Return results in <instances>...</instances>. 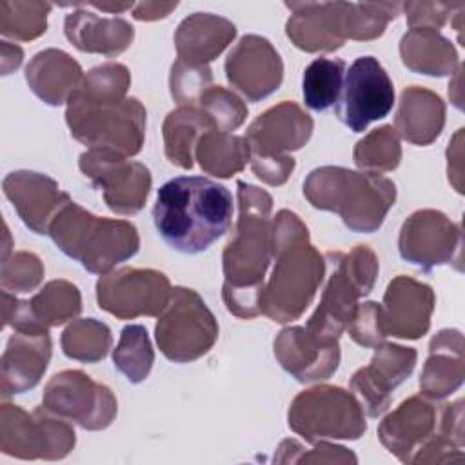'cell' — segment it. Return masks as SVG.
Wrapping results in <instances>:
<instances>
[{"instance_id":"obj_15","label":"cell","mask_w":465,"mask_h":465,"mask_svg":"<svg viewBox=\"0 0 465 465\" xmlns=\"http://www.w3.org/2000/svg\"><path fill=\"white\" fill-rule=\"evenodd\" d=\"M398 251L405 262L423 271L449 263H456L461 271V225L436 209L414 211L400 229Z\"/></svg>"},{"instance_id":"obj_44","label":"cell","mask_w":465,"mask_h":465,"mask_svg":"<svg viewBox=\"0 0 465 465\" xmlns=\"http://www.w3.org/2000/svg\"><path fill=\"white\" fill-rule=\"evenodd\" d=\"M349 336L361 347H378L387 334L381 320V305L376 302L358 303L349 325Z\"/></svg>"},{"instance_id":"obj_30","label":"cell","mask_w":465,"mask_h":465,"mask_svg":"<svg viewBox=\"0 0 465 465\" xmlns=\"http://www.w3.org/2000/svg\"><path fill=\"white\" fill-rule=\"evenodd\" d=\"M445 125V104L430 89L411 85L403 89L394 118L398 136L414 145L432 143Z\"/></svg>"},{"instance_id":"obj_14","label":"cell","mask_w":465,"mask_h":465,"mask_svg":"<svg viewBox=\"0 0 465 465\" xmlns=\"http://www.w3.org/2000/svg\"><path fill=\"white\" fill-rule=\"evenodd\" d=\"M394 105V85L374 56L356 58L345 71L334 105L336 116L352 133H363L371 122L385 118Z\"/></svg>"},{"instance_id":"obj_35","label":"cell","mask_w":465,"mask_h":465,"mask_svg":"<svg viewBox=\"0 0 465 465\" xmlns=\"http://www.w3.org/2000/svg\"><path fill=\"white\" fill-rule=\"evenodd\" d=\"M60 343L67 358L84 363H96L107 356L113 345V336L104 322L94 318H78L65 327Z\"/></svg>"},{"instance_id":"obj_24","label":"cell","mask_w":465,"mask_h":465,"mask_svg":"<svg viewBox=\"0 0 465 465\" xmlns=\"http://www.w3.org/2000/svg\"><path fill=\"white\" fill-rule=\"evenodd\" d=\"M438 412L423 394L411 396L383 418L378 438L401 463H411L418 449L436 432Z\"/></svg>"},{"instance_id":"obj_7","label":"cell","mask_w":465,"mask_h":465,"mask_svg":"<svg viewBox=\"0 0 465 465\" xmlns=\"http://www.w3.org/2000/svg\"><path fill=\"white\" fill-rule=\"evenodd\" d=\"M272 258L276 263L263 283L260 307L272 322L289 323L311 305L325 276V258L309 240L285 245Z\"/></svg>"},{"instance_id":"obj_48","label":"cell","mask_w":465,"mask_h":465,"mask_svg":"<svg viewBox=\"0 0 465 465\" xmlns=\"http://www.w3.org/2000/svg\"><path fill=\"white\" fill-rule=\"evenodd\" d=\"M461 138H463V129H458L452 142L447 147V173H449V182L454 185V189L461 194L463 193V185H461V173H463V165H461Z\"/></svg>"},{"instance_id":"obj_19","label":"cell","mask_w":465,"mask_h":465,"mask_svg":"<svg viewBox=\"0 0 465 465\" xmlns=\"http://www.w3.org/2000/svg\"><path fill=\"white\" fill-rule=\"evenodd\" d=\"M436 296L430 285L411 276H396L385 289L381 320L387 336L418 340L427 334Z\"/></svg>"},{"instance_id":"obj_10","label":"cell","mask_w":465,"mask_h":465,"mask_svg":"<svg viewBox=\"0 0 465 465\" xmlns=\"http://www.w3.org/2000/svg\"><path fill=\"white\" fill-rule=\"evenodd\" d=\"M76 443L67 420L44 405L33 412L4 400L0 407V450L20 460H62Z\"/></svg>"},{"instance_id":"obj_43","label":"cell","mask_w":465,"mask_h":465,"mask_svg":"<svg viewBox=\"0 0 465 465\" xmlns=\"http://www.w3.org/2000/svg\"><path fill=\"white\" fill-rule=\"evenodd\" d=\"M44 280L42 260L29 251H18L2 260L0 285L13 294L29 292L36 289Z\"/></svg>"},{"instance_id":"obj_20","label":"cell","mask_w":465,"mask_h":465,"mask_svg":"<svg viewBox=\"0 0 465 465\" xmlns=\"http://www.w3.org/2000/svg\"><path fill=\"white\" fill-rule=\"evenodd\" d=\"M2 189L24 225L36 234H49L51 222L71 202L51 176L36 171L9 173Z\"/></svg>"},{"instance_id":"obj_36","label":"cell","mask_w":465,"mask_h":465,"mask_svg":"<svg viewBox=\"0 0 465 465\" xmlns=\"http://www.w3.org/2000/svg\"><path fill=\"white\" fill-rule=\"evenodd\" d=\"M114 367L131 381L142 383L154 363V351L143 325H125L113 351Z\"/></svg>"},{"instance_id":"obj_49","label":"cell","mask_w":465,"mask_h":465,"mask_svg":"<svg viewBox=\"0 0 465 465\" xmlns=\"http://www.w3.org/2000/svg\"><path fill=\"white\" fill-rule=\"evenodd\" d=\"M178 7V2H140L133 7V18L142 22H153L165 18Z\"/></svg>"},{"instance_id":"obj_38","label":"cell","mask_w":465,"mask_h":465,"mask_svg":"<svg viewBox=\"0 0 465 465\" xmlns=\"http://www.w3.org/2000/svg\"><path fill=\"white\" fill-rule=\"evenodd\" d=\"M49 2H20L4 0L0 4V33L7 38L29 42L47 29Z\"/></svg>"},{"instance_id":"obj_18","label":"cell","mask_w":465,"mask_h":465,"mask_svg":"<svg viewBox=\"0 0 465 465\" xmlns=\"http://www.w3.org/2000/svg\"><path fill=\"white\" fill-rule=\"evenodd\" d=\"M225 76L249 102H260L282 85L283 62L265 36L245 35L225 58Z\"/></svg>"},{"instance_id":"obj_37","label":"cell","mask_w":465,"mask_h":465,"mask_svg":"<svg viewBox=\"0 0 465 465\" xmlns=\"http://www.w3.org/2000/svg\"><path fill=\"white\" fill-rule=\"evenodd\" d=\"M352 160L361 171L389 173L401 162L400 136L392 125H381L365 134L352 151Z\"/></svg>"},{"instance_id":"obj_5","label":"cell","mask_w":465,"mask_h":465,"mask_svg":"<svg viewBox=\"0 0 465 465\" xmlns=\"http://www.w3.org/2000/svg\"><path fill=\"white\" fill-rule=\"evenodd\" d=\"M323 258L327 283L305 329L322 340L338 341L358 307V300L374 289L380 263L369 245H356L351 252L329 251Z\"/></svg>"},{"instance_id":"obj_50","label":"cell","mask_w":465,"mask_h":465,"mask_svg":"<svg viewBox=\"0 0 465 465\" xmlns=\"http://www.w3.org/2000/svg\"><path fill=\"white\" fill-rule=\"evenodd\" d=\"M0 47H2V74H9L20 67L24 51L16 44H9L5 40L0 42Z\"/></svg>"},{"instance_id":"obj_28","label":"cell","mask_w":465,"mask_h":465,"mask_svg":"<svg viewBox=\"0 0 465 465\" xmlns=\"http://www.w3.org/2000/svg\"><path fill=\"white\" fill-rule=\"evenodd\" d=\"M236 36V25L213 13H193L185 16L176 33L174 47L180 60L191 65H207Z\"/></svg>"},{"instance_id":"obj_23","label":"cell","mask_w":465,"mask_h":465,"mask_svg":"<svg viewBox=\"0 0 465 465\" xmlns=\"http://www.w3.org/2000/svg\"><path fill=\"white\" fill-rule=\"evenodd\" d=\"M347 2H285L291 16L287 38L305 53H331L345 44L343 15Z\"/></svg>"},{"instance_id":"obj_51","label":"cell","mask_w":465,"mask_h":465,"mask_svg":"<svg viewBox=\"0 0 465 465\" xmlns=\"http://www.w3.org/2000/svg\"><path fill=\"white\" fill-rule=\"evenodd\" d=\"M85 7H94V9H100V11H107V13H124L127 9H133L134 7V2H113V4H107V2H89L85 4Z\"/></svg>"},{"instance_id":"obj_16","label":"cell","mask_w":465,"mask_h":465,"mask_svg":"<svg viewBox=\"0 0 465 465\" xmlns=\"http://www.w3.org/2000/svg\"><path fill=\"white\" fill-rule=\"evenodd\" d=\"M82 311V296L74 283L67 280L47 282L33 298L18 300L2 289V327L22 332H49Z\"/></svg>"},{"instance_id":"obj_25","label":"cell","mask_w":465,"mask_h":465,"mask_svg":"<svg viewBox=\"0 0 465 465\" xmlns=\"http://www.w3.org/2000/svg\"><path fill=\"white\" fill-rule=\"evenodd\" d=\"M51 360L49 332L15 331L2 354L0 392L2 398L22 394L35 389Z\"/></svg>"},{"instance_id":"obj_47","label":"cell","mask_w":465,"mask_h":465,"mask_svg":"<svg viewBox=\"0 0 465 465\" xmlns=\"http://www.w3.org/2000/svg\"><path fill=\"white\" fill-rule=\"evenodd\" d=\"M438 434L452 445L463 449V400L441 405L438 412Z\"/></svg>"},{"instance_id":"obj_11","label":"cell","mask_w":465,"mask_h":465,"mask_svg":"<svg viewBox=\"0 0 465 465\" xmlns=\"http://www.w3.org/2000/svg\"><path fill=\"white\" fill-rule=\"evenodd\" d=\"M42 405L85 430L109 427L118 412L116 398L107 385L73 369L54 374L45 383Z\"/></svg>"},{"instance_id":"obj_13","label":"cell","mask_w":465,"mask_h":465,"mask_svg":"<svg viewBox=\"0 0 465 465\" xmlns=\"http://www.w3.org/2000/svg\"><path fill=\"white\" fill-rule=\"evenodd\" d=\"M78 167L104 202L116 214H136L145 205L153 178L151 171L124 154L105 149H87L78 158Z\"/></svg>"},{"instance_id":"obj_2","label":"cell","mask_w":465,"mask_h":465,"mask_svg":"<svg viewBox=\"0 0 465 465\" xmlns=\"http://www.w3.org/2000/svg\"><path fill=\"white\" fill-rule=\"evenodd\" d=\"M231 191L205 176H176L156 194L153 222L162 240L183 254H200L232 223Z\"/></svg>"},{"instance_id":"obj_33","label":"cell","mask_w":465,"mask_h":465,"mask_svg":"<svg viewBox=\"0 0 465 465\" xmlns=\"http://www.w3.org/2000/svg\"><path fill=\"white\" fill-rule=\"evenodd\" d=\"M194 158L207 174L231 178L243 171L251 160V147L245 136L213 129L200 136L194 147Z\"/></svg>"},{"instance_id":"obj_40","label":"cell","mask_w":465,"mask_h":465,"mask_svg":"<svg viewBox=\"0 0 465 465\" xmlns=\"http://www.w3.org/2000/svg\"><path fill=\"white\" fill-rule=\"evenodd\" d=\"M202 107L214 122L216 131L231 133L238 129L247 118V105L232 91L222 85H211L200 98Z\"/></svg>"},{"instance_id":"obj_42","label":"cell","mask_w":465,"mask_h":465,"mask_svg":"<svg viewBox=\"0 0 465 465\" xmlns=\"http://www.w3.org/2000/svg\"><path fill=\"white\" fill-rule=\"evenodd\" d=\"M358 458L351 449L332 445L327 440L312 443V449H303L296 440H283L274 454V463H356Z\"/></svg>"},{"instance_id":"obj_41","label":"cell","mask_w":465,"mask_h":465,"mask_svg":"<svg viewBox=\"0 0 465 465\" xmlns=\"http://www.w3.org/2000/svg\"><path fill=\"white\" fill-rule=\"evenodd\" d=\"M213 85L209 65H191L180 58L171 65L169 89L178 105H198L202 94Z\"/></svg>"},{"instance_id":"obj_31","label":"cell","mask_w":465,"mask_h":465,"mask_svg":"<svg viewBox=\"0 0 465 465\" xmlns=\"http://www.w3.org/2000/svg\"><path fill=\"white\" fill-rule=\"evenodd\" d=\"M400 56L407 69L427 76L454 74L460 65L452 42L436 29H409L400 40Z\"/></svg>"},{"instance_id":"obj_29","label":"cell","mask_w":465,"mask_h":465,"mask_svg":"<svg viewBox=\"0 0 465 465\" xmlns=\"http://www.w3.org/2000/svg\"><path fill=\"white\" fill-rule=\"evenodd\" d=\"M84 78L80 64L62 49H44L36 53L25 67L29 89L47 105H62Z\"/></svg>"},{"instance_id":"obj_22","label":"cell","mask_w":465,"mask_h":465,"mask_svg":"<svg viewBox=\"0 0 465 465\" xmlns=\"http://www.w3.org/2000/svg\"><path fill=\"white\" fill-rule=\"evenodd\" d=\"M274 356L282 369L300 383L327 380L340 363L338 341L314 336L305 327H285L274 340Z\"/></svg>"},{"instance_id":"obj_17","label":"cell","mask_w":465,"mask_h":465,"mask_svg":"<svg viewBox=\"0 0 465 465\" xmlns=\"http://www.w3.org/2000/svg\"><path fill=\"white\" fill-rule=\"evenodd\" d=\"M416 358V349L383 341L376 347L369 365L352 374L351 392L367 416L378 418L389 409L392 391L411 376Z\"/></svg>"},{"instance_id":"obj_4","label":"cell","mask_w":465,"mask_h":465,"mask_svg":"<svg viewBox=\"0 0 465 465\" xmlns=\"http://www.w3.org/2000/svg\"><path fill=\"white\" fill-rule=\"evenodd\" d=\"M56 247L93 274H107L140 249L136 227L127 220L100 218L73 200L49 225Z\"/></svg>"},{"instance_id":"obj_32","label":"cell","mask_w":465,"mask_h":465,"mask_svg":"<svg viewBox=\"0 0 465 465\" xmlns=\"http://www.w3.org/2000/svg\"><path fill=\"white\" fill-rule=\"evenodd\" d=\"M216 129L211 116L198 105H178L163 120V149L167 160L182 169L193 167V151L202 134Z\"/></svg>"},{"instance_id":"obj_8","label":"cell","mask_w":465,"mask_h":465,"mask_svg":"<svg viewBox=\"0 0 465 465\" xmlns=\"http://www.w3.org/2000/svg\"><path fill=\"white\" fill-rule=\"evenodd\" d=\"M289 427L311 445L322 440H358L367 430L356 396L336 385L302 391L289 407Z\"/></svg>"},{"instance_id":"obj_6","label":"cell","mask_w":465,"mask_h":465,"mask_svg":"<svg viewBox=\"0 0 465 465\" xmlns=\"http://www.w3.org/2000/svg\"><path fill=\"white\" fill-rule=\"evenodd\" d=\"M65 122L71 136L89 149H105L129 158L143 147L147 111L134 96L93 100L71 93Z\"/></svg>"},{"instance_id":"obj_3","label":"cell","mask_w":465,"mask_h":465,"mask_svg":"<svg viewBox=\"0 0 465 465\" xmlns=\"http://www.w3.org/2000/svg\"><path fill=\"white\" fill-rule=\"evenodd\" d=\"M303 196L314 209L340 214L347 229L374 232L396 202V185L380 173L323 165L309 173Z\"/></svg>"},{"instance_id":"obj_1","label":"cell","mask_w":465,"mask_h":465,"mask_svg":"<svg viewBox=\"0 0 465 465\" xmlns=\"http://www.w3.org/2000/svg\"><path fill=\"white\" fill-rule=\"evenodd\" d=\"M238 187V222L234 236L223 249L222 298L229 312L238 318L262 314L260 296L263 278L272 260L271 252V209L272 196L242 180Z\"/></svg>"},{"instance_id":"obj_39","label":"cell","mask_w":465,"mask_h":465,"mask_svg":"<svg viewBox=\"0 0 465 465\" xmlns=\"http://www.w3.org/2000/svg\"><path fill=\"white\" fill-rule=\"evenodd\" d=\"M401 11V4L398 2H363L345 4L343 15V29L345 38L351 40H374L383 35L387 24L394 20Z\"/></svg>"},{"instance_id":"obj_21","label":"cell","mask_w":465,"mask_h":465,"mask_svg":"<svg viewBox=\"0 0 465 465\" xmlns=\"http://www.w3.org/2000/svg\"><path fill=\"white\" fill-rule=\"evenodd\" d=\"M312 129V118L296 102L283 100L256 116L245 133V140L251 154L280 156L302 149Z\"/></svg>"},{"instance_id":"obj_26","label":"cell","mask_w":465,"mask_h":465,"mask_svg":"<svg viewBox=\"0 0 465 465\" xmlns=\"http://www.w3.org/2000/svg\"><path fill=\"white\" fill-rule=\"evenodd\" d=\"M76 7L64 20L67 40L82 53H96L104 56H118L134 40V27L120 16H98L87 11L84 4H60Z\"/></svg>"},{"instance_id":"obj_27","label":"cell","mask_w":465,"mask_h":465,"mask_svg":"<svg viewBox=\"0 0 465 465\" xmlns=\"http://www.w3.org/2000/svg\"><path fill=\"white\" fill-rule=\"evenodd\" d=\"M463 376V334L458 329H443L429 343V358L420 374V394L443 400L461 387Z\"/></svg>"},{"instance_id":"obj_46","label":"cell","mask_w":465,"mask_h":465,"mask_svg":"<svg viewBox=\"0 0 465 465\" xmlns=\"http://www.w3.org/2000/svg\"><path fill=\"white\" fill-rule=\"evenodd\" d=\"M294 167H296V162L289 154H280V156L251 154V169L254 176L272 187L283 185L289 180Z\"/></svg>"},{"instance_id":"obj_9","label":"cell","mask_w":465,"mask_h":465,"mask_svg":"<svg viewBox=\"0 0 465 465\" xmlns=\"http://www.w3.org/2000/svg\"><path fill=\"white\" fill-rule=\"evenodd\" d=\"M218 332V322L202 296L189 287H173L171 302L154 327L162 354L174 363L194 361L213 349Z\"/></svg>"},{"instance_id":"obj_34","label":"cell","mask_w":465,"mask_h":465,"mask_svg":"<svg viewBox=\"0 0 465 465\" xmlns=\"http://www.w3.org/2000/svg\"><path fill=\"white\" fill-rule=\"evenodd\" d=\"M347 64L341 58H314L303 71V102L312 111H327L336 105Z\"/></svg>"},{"instance_id":"obj_12","label":"cell","mask_w":465,"mask_h":465,"mask_svg":"<svg viewBox=\"0 0 465 465\" xmlns=\"http://www.w3.org/2000/svg\"><path fill=\"white\" fill-rule=\"evenodd\" d=\"M171 294L169 278L156 269L122 267L102 274L96 282L98 307L118 320L160 316Z\"/></svg>"},{"instance_id":"obj_45","label":"cell","mask_w":465,"mask_h":465,"mask_svg":"<svg viewBox=\"0 0 465 465\" xmlns=\"http://www.w3.org/2000/svg\"><path fill=\"white\" fill-rule=\"evenodd\" d=\"M461 2H407L401 4L409 29H436L440 31L449 15H452Z\"/></svg>"}]
</instances>
